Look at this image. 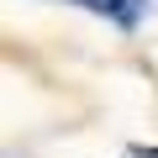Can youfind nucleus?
I'll return each instance as SVG.
<instances>
[{
    "instance_id": "nucleus-1",
    "label": "nucleus",
    "mask_w": 158,
    "mask_h": 158,
    "mask_svg": "<svg viewBox=\"0 0 158 158\" xmlns=\"http://www.w3.org/2000/svg\"><path fill=\"white\" fill-rule=\"evenodd\" d=\"M74 6H85V11H95V16H111V21H121V27L137 21V0H74Z\"/></svg>"
}]
</instances>
